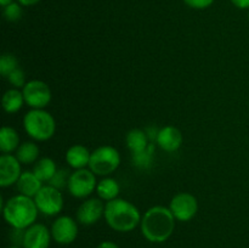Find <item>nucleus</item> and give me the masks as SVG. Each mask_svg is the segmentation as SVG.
<instances>
[{"label":"nucleus","instance_id":"nucleus-20","mask_svg":"<svg viewBox=\"0 0 249 248\" xmlns=\"http://www.w3.org/2000/svg\"><path fill=\"white\" fill-rule=\"evenodd\" d=\"M19 146L18 133L11 126H2L0 130V150L2 153H11Z\"/></svg>","mask_w":249,"mask_h":248},{"label":"nucleus","instance_id":"nucleus-8","mask_svg":"<svg viewBox=\"0 0 249 248\" xmlns=\"http://www.w3.org/2000/svg\"><path fill=\"white\" fill-rule=\"evenodd\" d=\"M24 102L32 109H44L51 101V89L43 80H29L22 89Z\"/></svg>","mask_w":249,"mask_h":248},{"label":"nucleus","instance_id":"nucleus-2","mask_svg":"<svg viewBox=\"0 0 249 248\" xmlns=\"http://www.w3.org/2000/svg\"><path fill=\"white\" fill-rule=\"evenodd\" d=\"M2 216L12 229H28L36 224L39 209L34 198L24 195H16L4 202L1 207Z\"/></svg>","mask_w":249,"mask_h":248},{"label":"nucleus","instance_id":"nucleus-16","mask_svg":"<svg viewBox=\"0 0 249 248\" xmlns=\"http://www.w3.org/2000/svg\"><path fill=\"white\" fill-rule=\"evenodd\" d=\"M16 185L19 194L34 198L43 187V181L33 172H23Z\"/></svg>","mask_w":249,"mask_h":248},{"label":"nucleus","instance_id":"nucleus-14","mask_svg":"<svg viewBox=\"0 0 249 248\" xmlns=\"http://www.w3.org/2000/svg\"><path fill=\"white\" fill-rule=\"evenodd\" d=\"M182 134L178 128L173 125H167L160 129L156 141L157 145L165 152H175L182 145Z\"/></svg>","mask_w":249,"mask_h":248},{"label":"nucleus","instance_id":"nucleus-24","mask_svg":"<svg viewBox=\"0 0 249 248\" xmlns=\"http://www.w3.org/2000/svg\"><path fill=\"white\" fill-rule=\"evenodd\" d=\"M16 68H18V60L14 53H6L0 58V74L7 78Z\"/></svg>","mask_w":249,"mask_h":248},{"label":"nucleus","instance_id":"nucleus-34","mask_svg":"<svg viewBox=\"0 0 249 248\" xmlns=\"http://www.w3.org/2000/svg\"><path fill=\"white\" fill-rule=\"evenodd\" d=\"M7 248H23V247H21V246H10V247H7Z\"/></svg>","mask_w":249,"mask_h":248},{"label":"nucleus","instance_id":"nucleus-30","mask_svg":"<svg viewBox=\"0 0 249 248\" xmlns=\"http://www.w3.org/2000/svg\"><path fill=\"white\" fill-rule=\"evenodd\" d=\"M231 2H232L237 9H241V10L249 9V0H231Z\"/></svg>","mask_w":249,"mask_h":248},{"label":"nucleus","instance_id":"nucleus-6","mask_svg":"<svg viewBox=\"0 0 249 248\" xmlns=\"http://www.w3.org/2000/svg\"><path fill=\"white\" fill-rule=\"evenodd\" d=\"M96 175L90 169H77L71 173L68 181V191L75 198H87L96 191Z\"/></svg>","mask_w":249,"mask_h":248},{"label":"nucleus","instance_id":"nucleus-25","mask_svg":"<svg viewBox=\"0 0 249 248\" xmlns=\"http://www.w3.org/2000/svg\"><path fill=\"white\" fill-rule=\"evenodd\" d=\"M70 177H71L70 170L66 169V168H60V169H57L56 174L53 177V179L50 180L49 185H51V186L56 187V189L58 190H62L68 186Z\"/></svg>","mask_w":249,"mask_h":248},{"label":"nucleus","instance_id":"nucleus-29","mask_svg":"<svg viewBox=\"0 0 249 248\" xmlns=\"http://www.w3.org/2000/svg\"><path fill=\"white\" fill-rule=\"evenodd\" d=\"M24 232H26V230H23V229H12L11 233H10V240L12 241L15 246H23Z\"/></svg>","mask_w":249,"mask_h":248},{"label":"nucleus","instance_id":"nucleus-9","mask_svg":"<svg viewBox=\"0 0 249 248\" xmlns=\"http://www.w3.org/2000/svg\"><path fill=\"white\" fill-rule=\"evenodd\" d=\"M169 209L177 220L190 221L198 212V201L192 194L180 192L172 198Z\"/></svg>","mask_w":249,"mask_h":248},{"label":"nucleus","instance_id":"nucleus-28","mask_svg":"<svg viewBox=\"0 0 249 248\" xmlns=\"http://www.w3.org/2000/svg\"><path fill=\"white\" fill-rule=\"evenodd\" d=\"M184 2L187 5V6L191 7V9L203 10V9H208L209 6H212L214 0H184Z\"/></svg>","mask_w":249,"mask_h":248},{"label":"nucleus","instance_id":"nucleus-35","mask_svg":"<svg viewBox=\"0 0 249 248\" xmlns=\"http://www.w3.org/2000/svg\"><path fill=\"white\" fill-rule=\"evenodd\" d=\"M248 18H249V17H248Z\"/></svg>","mask_w":249,"mask_h":248},{"label":"nucleus","instance_id":"nucleus-1","mask_svg":"<svg viewBox=\"0 0 249 248\" xmlns=\"http://www.w3.org/2000/svg\"><path fill=\"white\" fill-rule=\"evenodd\" d=\"M175 220L169 208L155 206L148 209L141 219V232L152 243H162L169 240L175 230Z\"/></svg>","mask_w":249,"mask_h":248},{"label":"nucleus","instance_id":"nucleus-3","mask_svg":"<svg viewBox=\"0 0 249 248\" xmlns=\"http://www.w3.org/2000/svg\"><path fill=\"white\" fill-rule=\"evenodd\" d=\"M105 219L111 229L118 232H129L141 224L140 211L135 204L123 198L107 202L105 207Z\"/></svg>","mask_w":249,"mask_h":248},{"label":"nucleus","instance_id":"nucleus-19","mask_svg":"<svg viewBox=\"0 0 249 248\" xmlns=\"http://www.w3.org/2000/svg\"><path fill=\"white\" fill-rule=\"evenodd\" d=\"M119 191H121V186H119L118 181L112 179V177H105L101 181L97 182V196L102 201L109 202L112 199L118 198Z\"/></svg>","mask_w":249,"mask_h":248},{"label":"nucleus","instance_id":"nucleus-27","mask_svg":"<svg viewBox=\"0 0 249 248\" xmlns=\"http://www.w3.org/2000/svg\"><path fill=\"white\" fill-rule=\"evenodd\" d=\"M6 79L9 80L10 84H11L14 88H16V89H19V88H22V89H23L24 85L27 84L26 73H24V71L22 70L21 67L16 68V70H15L14 72H12L11 74L6 78Z\"/></svg>","mask_w":249,"mask_h":248},{"label":"nucleus","instance_id":"nucleus-5","mask_svg":"<svg viewBox=\"0 0 249 248\" xmlns=\"http://www.w3.org/2000/svg\"><path fill=\"white\" fill-rule=\"evenodd\" d=\"M121 164V155L113 146H100L90 156L89 169L99 177H107L117 170Z\"/></svg>","mask_w":249,"mask_h":248},{"label":"nucleus","instance_id":"nucleus-12","mask_svg":"<svg viewBox=\"0 0 249 248\" xmlns=\"http://www.w3.org/2000/svg\"><path fill=\"white\" fill-rule=\"evenodd\" d=\"M22 173L21 162L16 156L2 153L0 157V186L9 187L17 184Z\"/></svg>","mask_w":249,"mask_h":248},{"label":"nucleus","instance_id":"nucleus-15","mask_svg":"<svg viewBox=\"0 0 249 248\" xmlns=\"http://www.w3.org/2000/svg\"><path fill=\"white\" fill-rule=\"evenodd\" d=\"M91 152L84 145H73L66 152V162L73 169H84L89 167Z\"/></svg>","mask_w":249,"mask_h":248},{"label":"nucleus","instance_id":"nucleus-17","mask_svg":"<svg viewBox=\"0 0 249 248\" xmlns=\"http://www.w3.org/2000/svg\"><path fill=\"white\" fill-rule=\"evenodd\" d=\"M24 104H26V102H24L23 92L19 89H16V88L6 90L5 94L2 95L1 105L2 108H4V111L6 112V113H17V112L23 107Z\"/></svg>","mask_w":249,"mask_h":248},{"label":"nucleus","instance_id":"nucleus-10","mask_svg":"<svg viewBox=\"0 0 249 248\" xmlns=\"http://www.w3.org/2000/svg\"><path fill=\"white\" fill-rule=\"evenodd\" d=\"M51 236L58 245H71L78 236V224L68 215H61L51 225Z\"/></svg>","mask_w":249,"mask_h":248},{"label":"nucleus","instance_id":"nucleus-32","mask_svg":"<svg viewBox=\"0 0 249 248\" xmlns=\"http://www.w3.org/2000/svg\"><path fill=\"white\" fill-rule=\"evenodd\" d=\"M40 0H17V2L22 5V6H33L36 5Z\"/></svg>","mask_w":249,"mask_h":248},{"label":"nucleus","instance_id":"nucleus-4","mask_svg":"<svg viewBox=\"0 0 249 248\" xmlns=\"http://www.w3.org/2000/svg\"><path fill=\"white\" fill-rule=\"evenodd\" d=\"M23 128L33 140L46 141L55 134L56 122L45 109H31L23 117Z\"/></svg>","mask_w":249,"mask_h":248},{"label":"nucleus","instance_id":"nucleus-22","mask_svg":"<svg viewBox=\"0 0 249 248\" xmlns=\"http://www.w3.org/2000/svg\"><path fill=\"white\" fill-rule=\"evenodd\" d=\"M39 146L33 141H26L21 143L16 150L17 159L21 162V164H32L36 163L39 158Z\"/></svg>","mask_w":249,"mask_h":248},{"label":"nucleus","instance_id":"nucleus-23","mask_svg":"<svg viewBox=\"0 0 249 248\" xmlns=\"http://www.w3.org/2000/svg\"><path fill=\"white\" fill-rule=\"evenodd\" d=\"M153 153H155V146L153 143H150L147 150L142 151L139 153H131V160L135 167L141 168V169H148L152 165Z\"/></svg>","mask_w":249,"mask_h":248},{"label":"nucleus","instance_id":"nucleus-18","mask_svg":"<svg viewBox=\"0 0 249 248\" xmlns=\"http://www.w3.org/2000/svg\"><path fill=\"white\" fill-rule=\"evenodd\" d=\"M148 141H150V139H148L147 133L145 130H141V129H131L126 134L125 138L126 146L131 153H139L147 150V147L150 146Z\"/></svg>","mask_w":249,"mask_h":248},{"label":"nucleus","instance_id":"nucleus-7","mask_svg":"<svg viewBox=\"0 0 249 248\" xmlns=\"http://www.w3.org/2000/svg\"><path fill=\"white\" fill-rule=\"evenodd\" d=\"M34 202L40 213H43L44 215L53 216L57 215L63 209L65 199L61 194V190L56 189L51 185H45L36 195Z\"/></svg>","mask_w":249,"mask_h":248},{"label":"nucleus","instance_id":"nucleus-21","mask_svg":"<svg viewBox=\"0 0 249 248\" xmlns=\"http://www.w3.org/2000/svg\"><path fill=\"white\" fill-rule=\"evenodd\" d=\"M56 172H57V165H56L55 160L49 157H44L36 160L33 168V173L43 182H50Z\"/></svg>","mask_w":249,"mask_h":248},{"label":"nucleus","instance_id":"nucleus-33","mask_svg":"<svg viewBox=\"0 0 249 248\" xmlns=\"http://www.w3.org/2000/svg\"><path fill=\"white\" fill-rule=\"evenodd\" d=\"M11 2H14V0H0V5H1L2 7L6 6V5L11 4Z\"/></svg>","mask_w":249,"mask_h":248},{"label":"nucleus","instance_id":"nucleus-11","mask_svg":"<svg viewBox=\"0 0 249 248\" xmlns=\"http://www.w3.org/2000/svg\"><path fill=\"white\" fill-rule=\"evenodd\" d=\"M105 207L101 198H88L78 207L77 220L82 225L90 226L96 224L102 216H105Z\"/></svg>","mask_w":249,"mask_h":248},{"label":"nucleus","instance_id":"nucleus-26","mask_svg":"<svg viewBox=\"0 0 249 248\" xmlns=\"http://www.w3.org/2000/svg\"><path fill=\"white\" fill-rule=\"evenodd\" d=\"M22 14V5L19 2H11V4L4 6V11H2V15H4L5 19L7 22H17L18 19H21Z\"/></svg>","mask_w":249,"mask_h":248},{"label":"nucleus","instance_id":"nucleus-31","mask_svg":"<svg viewBox=\"0 0 249 248\" xmlns=\"http://www.w3.org/2000/svg\"><path fill=\"white\" fill-rule=\"evenodd\" d=\"M96 248H119V247L117 243L112 242V241H102L101 243H99V246H97Z\"/></svg>","mask_w":249,"mask_h":248},{"label":"nucleus","instance_id":"nucleus-13","mask_svg":"<svg viewBox=\"0 0 249 248\" xmlns=\"http://www.w3.org/2000/svg\"><path fill=\"white\" fill-rule=\"evenodd\" d=\"M51 231L43 224H33L26 229L23 240V248H49L51 242Z\"/></svg>","mask_w":249,"mask_h":248}]
</instances>
